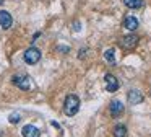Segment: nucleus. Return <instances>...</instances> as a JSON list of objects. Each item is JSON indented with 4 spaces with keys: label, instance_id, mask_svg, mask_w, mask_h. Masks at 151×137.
Segmentation results:
<instances>
[{
    "label": "nucleus",
    "instance_id": "obj_1",
    "mask_svg": "<svg viewBox=\"0 0 151 137\" xmlns=\"http://www.w3.org/2000/svg\"><path fill=\"white\" fill-rule=\"evenodd\" d=\"M80 111V98L76 95H68L63 103V113L67 116H75Z\"/></svg>",
    "mask_w": 151,
    "mask_h": 137
},
{
    "label": "nucleus",
    "instance_id": "obj_2",
    "mask_svg": "<svg viewBox=\"0 0 151 137\" xmlns=\"http://www.w3.org/2000/svg\"><path fill=\"white\" fill-rule=\"evenodd\" d=\"M12 83L20 90H29L31 88V77L26 74H17L12 77Z\"/></svg>",
    "mask_w": 151,
    "mask_h": 137
},
{
    "label": "nucleus",
    "instance_id": "obj_3",
    "mask_svg": "<svg viewBox=\"0 0 151 137\" xmlns=\"http://www.w3.org/2000/svg\"><path fill=\"white\" fill-rule=\"evenodd\" d=\"M138 36L137 34H127V36H122L120 41H119V46H120L122 49H125V51H132V49L137 47L138 44Z\"/></svg>",
    "mask_w": 151,
    "mask_h": 137
},
{
    "label": "nucleus",
    "instance_id": "obj_4",
    "mask_svg": "<svg viewBox=\"0 0 151 137\" xmlns=\"http://www.w3.org/2000/svg\"><path fill=\"white\" fill-rule=\"evenodd\" d=\"M23 59H24V62H26V64L34 65V64H37V62L41 60V51L37 47H29V49H26V51H24Z\"/></svg>",
    "mask_w": 151,
    "mask_h": 137
},
{
    "label": "nucleus",
    "instance_id": "obj_5",
    "mask_svg": "<svg viewBox=\"0 0 151 137\" xmlns=\"http://www.w3.org/2000/svg\"><path fill=\"white\" fill-rule=\"evenodd\" d=\"M104 82H106V90H107V91H111V93L117 91V90H119V87H120L119 80H117V78H115L112 74H106Z\"/></svg>",
    "mask_w": 151,
    "mask_h": 137
},
{
    "label": "nucleus",
    "instance_id": "obj_6",
    "mask_svg": "<svg viewBox=\"0 0 151 137\" xmlns=\"http://www.w3.org/2000/svg\"><path fill=\"white\" fill-rule=\"evenodd\" d=\"M124 103L119 100H112L111 104H109V111H111V116L112 117H119L122 113H124Z\"/></svg>",
    "mask_w": 151,
    "mask_h": 137
},
{
    "label": "nucleus",
    "instance_id": "obj_7",
    "mask_svg": "<svg viewBox=\"0 0 151 137\" xmlns=\"http://www.w3.org/2000/svg\"><path fill=\"white\" fill-rule=\"evenodd\" d=\"M12 25H13L12 15L7 12V10H0V26H2L4 29H8V28H12Z\"/></svg>",
    "mask_w": 151,
    "mask_h": 137
},
{
    "label": "nucleus",
    "instance_id": "obj_8",
    "mask_svg": "<svg viewBox=\"0 0 151 137\" xmlns=\"http://www.w3.org/2000/svg\"><path fill=\"white\" fill-rule=\"evenodd\" d=\"M21 134H23V137H39L41 130L36 126H33V124H28V126H24L21 129Z\"/></svg>",
    "mask_w": 151,
    "mask_h": 137
},
{
    "label": "nucleus",
    "instance_id": "obj_9",
    "mask_svg": "<svg viewBox=\"0 0 151 137\" xmlns=\"http://www.w3.org/2000/svg\"><path fill=\"white\" fill-rule=\"evenodd\" d=\"M127 98H128V103L130 104H138V103L143 101V93L138 91V90H130L127 95Z\"/></svg>",
    "mask_w": 151,
    "mask_h": 137
},
{
    "label": "nucleus",
    "instance_id": "obj_10",
    "mask_svg": "<svg viewBox=\"0 0 151 137\" xmlns=\"http://www.w3.org/2000/svg\"><path fill=\"white\" fill-rule=\"evenodd\" d=\"M124 28H127L128 31H135L138 28V20L135 16H127L124 20Z\"/></svg>",
    "mask_w": 151,
    "mask_h": 137
},
{
    "label": "nucleus",
    "instance_id": "obj_11",
    "mask_svg": "<svg viewBox=\"0 0 151 137\" xmlns=\"http://www.w3.org/2000/svg\"><path fill=\"white\" fill-rule=\"evenodd\" d=\"M114 137H127V127L124 124H117L114 127Z\"/></svg>",
    "mask_w": 151,
    "mask_h": 137
},
{
    "label": "nucleus",
    "instance_id": "obj_12",
    "mask_svg": "<svg viewBox=\"0 0 151 137\" xmlns=\"http://www.w3.org/2000/svg\"><path fill=\"white\" fill-rule=\"evenodd\" d=\"M104 59L109 64H115V51L114 49H107V51L104 52Z\"/></svg>",
    "mask_w": 151,
    "mask_h": 137
},
{
    "label": "nucleus",
    "instance_id": "obj_13",
    "mask_svg": "<svg viewBox=\"0 0 151 137\" xmlns=\"http://www.w3.org/2000/svg\"><path fill=\"white\" fill-rule=\"evenodd\" d=\"M124 3L128 8H140L143 5V0H124Z\"/></svg>",
    "mask_w": 151,
    "mask_h": 137
},
{
    "label": "nucleus",
    "instance_id": "obj_14",
    "mask_svg": "<svg viewBox=\"0 0 151 137\" xmlns=\"http://www.w3.org/2000/svg\"><path fill=\"white\" fill-rule=\"evenodd\" d=\"M20 119H21L20 113H13V114H10V117H8V121H10L12 124H18V122H20Z\"/></svg>",
    "mask_w": 151,
    "mask_h": 137
},
{
    "label": "nucleus",
    "instance_id": "obj_15",
    "mask_svg": "<svg viewBox=\"0 0 151 137\" xmlns=\"http://www.w3.org/2000/svg\"><path fill=\"white\" fill-rule=\"evenodd\" d=\"M85 54H86V49H81V51H80V59L85 57Z\"/></svg>",
    "mask_w": 151,
    "mask_h": 137
},
{
    "label": "nucleus",
    "instance_id": "obj_16",
    "mask_svg": "<svg viewBox=\"0 0 151 137\" xmlns=\"http://www.w3.org/2000/svg\"><path fill=\"white\" fill-rule=\"evenodd\" d=\"M59 51H60V52H68L70 47H59Z\"/></svg>",
    "mask_w": 151,
    "mask_h": 137
},
{
    "label": "nucleus",
    "instance_id": "obj_17",
    "mask_svg": "<svg viewBox=\"0 0 151 137\" xmlns=\"http://www.w3.org/2000/svg\"><path fill=\"white\" fill-rule=\"evenodd\" d=\"M73 29H75V31H80V23H75V28Z\"/></svg>",
    "mask_w": 151,
    "mask_h": 137
},
{
    "label": "nucleus",
    "instance_id": "obj_18",
    "mask_svg": "<svg viewBox=\"0 0 151 137\" xmlns=\"http://www.w3.org/2000/svg\"><path fill=\"white\" fill-rule=\"evenodd\" d=\"M2 3H4V0H0V5H2Z\"/></svg>",
    "mask_w": 151,
    "mask_h": 137
}]
</instances>
